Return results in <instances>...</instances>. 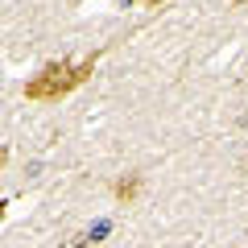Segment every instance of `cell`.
I'll return each instance as SVG.
<instances>
[{
  "label": "cell",
  "mask_w": 248,
  "mask_h": 248,
  "mask_svg": "<svg viewBox=\"0 0 248 248\" xmlns=\"http://www.w3.org/2000/svg\"><path fill=\"white\" fill-rule=\"evenodd\" d=\"M91 75H95V58H83V62L54 58L25 83V99H33V104H58V99H66L75 87H83Z\"/></svg>",
  "instance_id": "obj_1"
},
{
  "label": "cell",
  "mask_w": 248,
  "mask_h": 248,
  "mask_svg": "<svg viewBox=\"0 0 248 248\" xmlns=\"http://www.w3.org/2000/svg\"><path fill=\"white\" fill-rule=\"evenodd\" d=\"M137 190H141V178H137V174L120 178V182L112 186V195H116V203H124V207H128V203H133V199H137Z\"/></svg>",
  "instance_id": "obj_2"
},
{
  "label": "cell",
  "mask_w": 248,
  "mask_h": 248,
  "mask_svg": "<svg viewBox=\"0 0 248 248\" xmlns=\"http://www.w3.org/2000/svg\"><path fill=\"white\" fill-rule=\"evenodd\" d=\"M124 4H145V9H161L166 0H124Z\"/></svg>",
  "instance_id": "obj_3"
},
{
  "label": "cell",
  "mask_w": 248,
  "mask_h": 248,
  "mask_svg": "<svg viewBox=\"0 0 248 248\" xmlns=\"http://www.w3.org/2000/svg\"><path fill=\"white\" fill-rule=\"evenodd\" d=\"M91 244H95L91 236H79V244H75V248H91Z\"/></svg>",
  "instance_id": "obj_4"
},
{
  "label": "cell",
  "mask_w": 248,
  "mask_h": 248,
  "mask_svg": "<svg viewBox=\"0 0 248 248\" xmlns=\"http://www.w3.org/2000/svg\"><path fill=\"white\" fill-rule=\"evenodd\" d=\"M232 4H236V9H244V4H248V0H232Z\"/></svg>",
  "instance_id": "obj_5"
}]
</instances>
